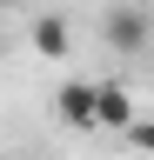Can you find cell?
Segmentation results:
<instances>
[{
	"label": "cell",
	"instance_id": "cell-1",
	"mask_svg": "<svg viewBox=\"0 0 154 160\" xmlns=\"http://www.w3.org/2000/svg\"><path fill=\"white\" fill-rule=\"evenodd\" d=\"M54 113H61V127H101V87H87V80H67L61 93H54Z\"/></svg>",
	"mask_w": 154,
	"mask_h": 160
},
{
	"label": "cell",
	"instance_id": "cell-2",
	"mask_svg": "<svg viewBox=\"0 0 154 160\" xmlns=\"http://www.w3.org/2000/svg\"><path fill=\"white\" fill-rule=\"evenodd\" d=\"M101 33H107V47L121 53V60H134V53L147 47V13H141V7H107Z\"/></svg>",
	"mask_w": 154,
	"mask_h": 160
},
{
	"label": "cell",
	"instance_id": "cell-3",
	"mask_svg": "<svg viewBox=\"0 0 154 160\" xmlns=\"http://www.w3.org/2000/svg\"><path fill=\"white\" fill-rule=\"evenodd\" d=\"M134 120H141V113H134V93L121 87V80H101V127H134Z\"/></svg>",
	"mask_w": 154,
	"mask_h": 160
},
{
	"label": "cell",
	"instance_id": "cell-4",
	"mask_svg": "<svg viewBox=\"0 0 154 160\" xmlns=\"http://www.w3.org/2000/svg\"><path fill=\"white\" fill-rule=\"evenodd\" d=\"M34 47H40L47 60H67V47H74L67 20H61V13H40V20H34Z\"/></svg>",
	"mask_w": 154,
	"mask_h": 160
},
{
	"label": "cell",
	"instance_id": "cell-5",
	"mask_svg": "<svg viewBox=\"0 0 154 160\" xmlns=\"http://www.w3.org/2000/svg\"><path fill=\"white\" fill-rule=\"evenodd\" d=\"M127 147H134V153H154V113H141V120L127 127Z\"/></svg>",
	"mask_w": 154,
	"mask_h": 160
},
{
	"label": "cell",
	"instance_id": "cell-6",
	"mask_svg": "<svg viewBox=\"0 0 154 160\" xmlns=\"http://www.w3.org/2000/svg\"><path fill=\"white\" fill-rule=\"evenodd\" d=\"M0 7H7V0H0Z\"/></svg>",
	"mask_w": 154,
	"mask_h": 160
}]
</instances>
